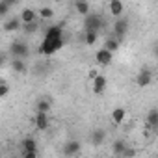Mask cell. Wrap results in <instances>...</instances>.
Masks as SVG:
<instances>
[{"mask_svg": "<svg viewBox=\"0 0 158 158\" xmlns=\"http://www.w3.org/2000/svg\"><path fill=\"white\" fill-rule=\"evenodd\" d=\"M151 82H152V71L147 69V67L139 69V73L136 76V84L139 88H147V86H151Z\"/></svg>", "mask_w": 158, "mask_h": 158, "instance_id": "obj_5", "label": "cell"}, {"mask_svg": "<svg viewBox=\"0 0 158 158\" xmlns=\"http://www.w3.org/2000/svg\"><path fill=\"white\" fill-rule=\"evenodd\" d=\"M4 2H8V4H10V6H15V4H17V2H19V0H4Z\"/></svg>", "mask_w": 158, "mask_h": 158, "instance_id": "obj_31", "label": "cell"}, {"mask_svg": "<svg viewBox=\"0 0 158 158\" xmlns=\"http://www.w3.org/2000/svg\"><path fill=\"white\" fill-rule=\"evenodd\" d=\"M34 121H35L37 130H47L48 128V115H47V112H37Z\"/></svg>", "mask_w": 158, "mask_h": 158, "instance_id": "obj_9", "label": "cell"}, {"mask_svg": "<svg viewBox=\"0 0 158 158\" xmlns=\"http://www.w3.org/2000/svg\"><path fill=\"white\" fill-rule=\"evenodd\" d=\"M104 138H106V132L102 128H95L91 132V143L93 145H102L104 143Z\"/></svg>", "mask_w": 158, "mask_h": 158, "instance_id": "obj_14", "label": "cell"}, {"mask_svg": "<svg viewBox=\"0 0 158 158\" xmlns=\"http://www.w3.org/2000/svg\"><path fill=\"white\" fill-rule=\"evenodd\" d=\"M99 74V69H89V73H88V76H89V80H93V78Z\"/></svg>", "mask_w": 158, "mask_h": 158, "instance_id": "obj_29", "label": "cell"}, {"mask_svg": "<svg viewBox=\"0 0 158 158\" xmlns=\"http://www.w3.org/2000/svg\"><path fill=\"white\" fill-rule=\"evenodd\" d=\"M128 34V19H123V17H119L115 23H114V37L121 43L123 41V37Z\"/></svg>", "mask_w": 158, "mask_h": 158, "instance_id": "obj_4", "label": "cell"}, {"mask_svg": "<svg viewBox=\"0 0 158 158\" xmlns=\"http://www.w3.org/2000/svg\"><path fill=\"white\" fill-rule=\"evenodd\" d=\"M63 43H65L63 41V26L61 24L48 26L47 32H45V37L39 45V52L45 54V56H52L63 47Z\"/></svg>", "mask_w": 158, "mask_h": 158, "instance_id": "obj_1", "label": "cell"}, {"mask_svg": "<svg viewBox=\"0 0 158 158\" xmlns=\"http://www.w3.org/2000/svg\"><path fill=\"white\" fill-rule=\"evenodd\" d=\"M23 151H37V143L34 138H24L23 139Z\"/></svg>", "mask_w": 158, "mask_h": 158, "instance_id": "obj_20", "label": "cell"}, {"mask_svg": "<svg viewBox=\"0 0 158 158\" xmlns=\"http://www.w3.org/2000/svg\"><path fill=\"white\" fill-rule=\"evenodd\" d=\"M6 63V54H2V52H0V67H2Z\"/></svg>", "mask_w": 158, "mask_h": 158, "instance_id": "obj_30", "label": "cell"}, {"mask_svg": "<svg viewBox=\"0 0 158 158\" xmlns=\"http://www.w3.org/2000/svg\"><path fill=\"white\" fill-rule=\"evenodd\" d=\"M21 19L19 17H13V19H10V21H6L4 23V32H17V30H21Z\"/></svg>", "mask_w": 158, "mask_h": 158, "instance_id": "obj_11", "label": "cell"}, {"mask_svg": "<svg viewBox=\"0 0 158 158\" xmlns=\"http://www.w3.org/2000/svg\"><path fill=\"white\" fill-rule=\"evenodd\" d=\"M10 4L8 2H4V0H0V17H6L8 13H10Z\"/></svg>", "mask_w": 158, "mask_h": 158, "instance_id": "obj_25", "label": "cell"}, {"mask_svg": "<svg viewBox=\"0 0 158 158\" xmlns=\"http://www.w3.org/2000/svg\"><path fill=\"white\" fill-rule=\"evenodd\" d=\"M125 117H127V110H125V108H114V112H112V121H114L115 125H121V123L125 121Z\"/></svg>", "mask_w": 158, "mask_h": 158, "instance_id": "obj_16", "label": "cell"}, {"mask_svg": "<svg viewBox=\"0 0 158 158\" xmlns=\"http://www.w3.org/2000/svg\"><path fill=\"white\" fill-rule=\"evenodd\" d=\"M95 60H97V63L99 65H110L112 61H114V52H110V50H106L104 47L95 54Z\"/></svg>", "mask_w": 158, "mask_h": 158, "instance_id": "obj_6", "label": "cell"}, {"mask_svg": "<svg viewBox=\"0 0 158 158\" xmlns=\"http://www.w3.org/2000/svg\"><path fill=\"white\" fill-rule=\"evenodd\" d=\"M11 69H13V73H17V74H23V73L28 71L26 61H24L23 58H13V60H11Z\"/></svg>", "mask_w": 158, "mask_h": 158, "instance_id": "obj_10", "label": "cell"}, {"mask_svg": "<svg viewBox=\"0 0 158 158\" xmlns=\"http://www.w3.org/2000/svg\"><path fill=\"white\" fill-rule=\"evenodd\" d=\"M21 28H23L26 34H34V32H37L39 24H37V21H32V23H23V24H21Z\"/></svg>", "mask_w": 158, "mask_h": 158, "instance_id": "obj_21", "label": "cell"}, {"mask_svg": "<svg viewBox=\"0 0 158 158\" xmlns=\"http://www.w3.org/2000/svg\"><path fill=\"white\" fill-rule=\"evenodd\" d=\"M121 156H127V158H132V156H136V151L134 149H130L128 145L123 149V152H121Z\"/></svg>", "mask_w": 158, "mask_h": 158, "instance_id": "obj_27", "label": "cell"}, {"mask_svg": "<svg viewBox=\"0 0 158 158\" xmlns=\"http://www.w3.org/2000/svg\"><path fill=\"white\" fill-rule=\"evenodd\" d=\"M39 17H41V19H45V21H48V19H52V17H54V10H52V8H48V6L39 8Z\"/></svg>", "mask_w": 158, "mask_h": 158, "instance_id": "obj_22", "label": "cell"}, {"mask_svg": "<svg viewBox=\"0 0 158 158\" xmlns=\"http://www.w3.org/2000/svg\"><path fill=\"white\" fill-rule=\"evenodd\" d=\"M91 82H93V93H95V95H102V93H104V89H106V84H108L106 76L97 74Z\"/></svg>", "mask_w": 158, "mask_h": 158, "instance_id": "obj_7", "label": "cell"}, {"mask_svg": "<svg viewBox=\"0 0 158 158\" xmlns=\"http://www.w3.org/2000/svg\"><path fill=\"white\" fill-rule=\"evenodd\" d=\"M23 156L24 158H35L37 156V151H23Z\"/></svg>", "mask_w": 158, "mask_h": 158, "instance_id": "obj_28", "label": "cell"}, {"mask_svg": "<svg viewBox=\"0 0 158 158\" xmlns=\"http://www.w3.org/2000/svg\"><path fill=\"white\" fill-rule=\"evenodd\" d=\"M102 26H104V19H102L99 13H88V15H84V28H86V30H95V32H99Z\"/></svg>", "mask_w": 158, "mask_h": 158, "instance_id": "obj_3", "label": "cell"}, {"mask_svg": "<svg viewBox=\"0 0 158 158\" xmlns=\"http://www.w3.org/2000/svg\"><path fill=\"white\" fill-rule=\"evenodd\" d=\"M50 101L48 99H39L37 101V112H47L48 114V110H50Z\"/></svg>", "mask_w": 158, "mask_h": 158, "instance_id": "obj_24", "label": "cell"}, {"mask_svg": "<svg viewBox=\"0 0 158 158\" xmlns=\"http://www.w3.org/2000/svg\"><path fill=\"white\" fill-rule=\"evenodd\" d=\"M80 149H82V143L76 141V139H73V141H67V143L63 145L61 152H63L65 156H73V154H78V152H80Z\"/></svg>", "mask_w": 158, "mask_h": 158, "instance_id": "obj_8", "label": "cell"}, {"mask_svg": "<svg viewBox=\"0 0 158 158\" xmlns=\"http://www.w3.org/2000/svg\"><path fill=\"white\" fill-rule=\"evenodd\" d=\"M123 10H125V4L121 2V0H110V13L114 17H121Z\"/></svg>", "mask_w": 158, "mask_h": 158, "instance_id": "obj_12", "label": "cell"}, {"mask_svg": "<svg viewBox=\"0 0 158 158\" xmlns=\"http://www.w3.org/2000/svg\"><path fill=\"white\" fill-rule=\"evenodd\" d=\"M74 10L80 15H88L89 13V2L88 0H74Z\"/></svg>", "mask_w": 158, "mask_h": 158, "instance_id": "obj_15", "label": "cell"}, {"mask_svg": "<svg viewBox=\"0 0 158 158\" xmlns=\"http://www.w3.org/2000/svg\"><path fill=\"white\" fill-rule=\"evenodd\" d=\"M147 127L149 128H156L158 127V110L156 108L149 110V114H147Z\"/></svg>", "mask_w": 158, "mask_h": 158, "instance_id": "obj_17", "label": "cell"}, {"mask_svg": "<svg viewBox=\"0 0 158 158\" xmlns=\"http://www.w3.org/2000/svg\"><path fill=\"white\" fill-rule=\"evenodd\" d=\"M10 54L11 58H23L26 60L30 56V47L26 41H21V39H15L11 45H10Z\"/></svg>", "mask_w": 158, "mask_h": 158, "instance_id": "obj_2", "label": "cell"}, {"mask_svg": "<svg viewBox=\"0 0 158 158\" xmlns=\"http://www.w3.org/2000/svg\"><path fill=\"white\" fill-rule=\"evenodd\" d=\"M104 48L115 54V52H117V48H119V41H117L115 37H110V39H106V41H104Z\"/></svg>", "mask_w": 158, "mask_h": 158, "instance_id": "obj_19", "label": "cell"}, {"mask_svg": "<svg viewBox=\"0 0 158 158\" xmlns=\"http://www.w3.org/2000/svg\"><path fill=\"white\" fill-rule=\"evenodd\" d=\"M125 147H127V143H125L123 139H117V141H114V145H112V152L117 154V156H121V152H123Z\"/></svg>", "mask_w": 158, "mask_h": 158, "instance_id": "obj_23", "label": "cell"}, {"mask_svg": "<svg viewBox=\"0 0 158 158\" xmlns=\"http://www.w3.org/2000/svg\"><path fill=\"white\" fill-rule=\"evenodd\" d=\"M21 23H32V21H37V13L32 10V8H24L21 11Z\"/></svg>", "mask_w": 158, "mask_h": 158, "instance_id": "obj_13", "label": "cell"}, {"mask_svg": "<svg viewBox=\"0 0 158 158\" xmlns=\"http://www.w3.org/2000/svg\"><path fill=\"white\" fill-rule=\"evenodd\" d=\"M8 95H10V84L0 82V99H4V97H8Z\"/></svg>", "mask_w": 158, "mask_h": 158, "instance_id": "obj_26", "label": "cell"}, {"mask_svg": "<svg viewBox=\"0 0 158 158\" xmlns=\"http://www.w3.org/2000/svg\"><path fill=\"white\" fill-rule=\"evenodd\" d=\"M84 39H86V45H95L97 43V39H99V32H95V30H86V35H84Z\"/></svg>", "mask_w": 158, "mask_h": 158, "instance_id": "obj_18", "label": "cell"}]
</instances>
